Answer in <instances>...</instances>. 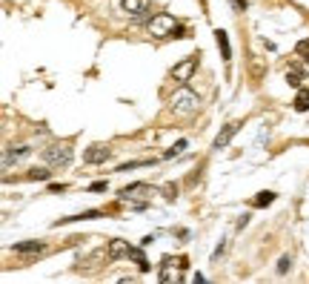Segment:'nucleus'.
Segmentation results:
<instances>
[{
  "label": "nucleus",
  "instance_id": "14",
  "mask_svg": "<svg viewBox=\"0 0 309 284\" xmlns=\"http://www.w3.org/2000/svg\"><path fill=\"white\" fill-rule=\"evenodd\" d=\"M301 81H304V69L301 66H289L286 69V84L295 86V89H301Z\"/></svg>",
  "mask_w": 309,
  "mask_h": 284
},
{
  "label": "nucleus",
  "instance_id": "6",
  "mask_svg": "<svg viewBox=\"0 0 309 284\" xmlns=\"http://www.w3.org/2000/svg\"><path fill=\"white\" fill-rule=\"evenodd\" d=\"M109 155H112V150H109V147H103V144H92V147L83 152V161H86V164H103V161H109Z\"/></svg>",
  "mask_w": 309,
  "mask_h": 284
},
{
  "label": "nucleus",
  "instance_id": "21",
  "mask_svg": "<svg viewBox=\"0 0 309 284\" xmlns=\"http://www.w3.org/2000/svg\"><path fill=\"white\" fill-rule=\"evenodd\" d=\"M295 52H298V55H301V58H304V61L309 63V37H307V40H298V46H295Z\"/></svg>",
  "mask_w": 309,
  "mask_h": 284
},
{
  "label": "nucleus",
  "instance_id": "25",
  "mask_svg": "<svg viewBox=\"0 0 309 284\" xmlns=\"http://www.w3.org/2000/svg\"><path fill=\"white\" fill-rule=\"evenodd\" d=\"M106 189V181H94L92 187H89V192H103Z\"/></svg>",
  "mask_w": 309,
  "mask_h": 284
},
{
  "label": "nucleus",
  "instance_id": "28",
  "mask_svg": "<svg viewBox=\"0 0 309 284\" xmlns=\"http://www.w3.org/2000/svg\"><path fill=\"white\" fill-rule=\"evenodd\" d=\"M49 189H52V192H63V189H66V184H49Z\"/></svg>",
  "mask_w": 309,
  "mask_h": 284
},
{
  "label": "nucleus",
  "instance_id": "20",
  "mask_svg": "<svg viewBox=\"0 0 309 284\" xmlns=\"http://www.w3.org/2000/svg\"><path fill=\"white\" fill-rule=\"evenodd\" d=\"M186 147H189V144H186V141H178V144H175V147H169V150H166V152H163V158H175V155H181V152H184Z\"/></svg>",
  "mask_w": 309,
  "mask_h": 284
},
{
  "label": "nucleus",
  "instance_id": "4",
  "mask_svg": "<svg viewBox=\"0 0 309 284\" xmlns=\"http://www.w3.org/2000/svg\"><path fill=\"white\" fill-rule=\"evenodd\" d=\"M43 158H46V164H52V167H66V164L72 161V147H69V144H52L49 150H43Z\"/></svg>",
  "mask_w": 309,
  "mask_h": 284
},
{
  "label": "nucleus",
  "instance_id": "16",
  "mask_svg": "<svg viewBox=\"0 0 309 284\" xmlns=\"http://www.w3.org/2000/svg\"><path fill=\"white\" fill-rule=\"evenodd\" d=\"M275 201V192H269V189H263V192H258L255 198H252V207H269Z\"/></svg>",
  "mask_w": 309,
  "mask_h": 284
},
{
  "label": "nucleus",
  "instance_id": "22",
  "mask_svg": "<svg viewBox=\"0 0 309 284\" xmlns=\"http://www.w3.org/2000/svg\"><path fill=\"white\" fill-rule=\"evenodd\" d=\"M289 267H292V258H289V255H280V258H278V273L283 276Z\"/></svg>",
  "mask_w": 309,
  "mask_h": 284
},
{
  "label": "nucleus",
  "instance_id": "17",
  "mask_svg": "<svg viewBox=\"0 0 309 284\" xmlns=\"http://www.w3.org/2000/svg\"><path fill=\"white\" fill-rule=\"evenodd\" d=\"M26 178H29V181H49V178H52V172H49L46 167H34V169L26 172Z\"/></svg>",
  "mask_w": 309,
  "mask_h": 284
},
{
  "label": "nucleus",
  "instance_id": "19",
  "mask_svg": "<svg viewBox=\"0 0 309 284\" xmlns=\"http://www.w3.org/2000/svg\"><path fill=\"white\" fill-rule=\"evenodd\" d=\"M154 161H129V164H121L118 172H129V169H138V167H152Z\"/></svg>",
  "mask_w": 309,
  "mask_h": 284
},
{
  "label": "nucleus",
  "instance_id": "1",
  "mask_svg": "<svg viewBox=\"0 0 309 284\" xmlns=\"http://www.w3.org/2000/svg\"><path fill=\"white\" fill-rule=\"evenodd\" d=\"M175 32H178V20L172 15H166V12L152 15V20H149V34L152 37H175Z\"/></svg>",
  "mask_w": 309,
  "mask_h": 284
},
{
  "label": "nucleus",
  "instance_id": "7",
  "mask_svg": "<svg viewBox=\"0 0 309 284\" xmlns=\"http://www.w3.org/2000/svg\"><path fill=\"white\" fill-rule=\"evenodd\" d=\"M121 6H124L126 15L135 17V20H140V17L149 12V0H121Z\"/></svg>",
  "mask_w": 309,
  "mask_h": 284
},
{
  "label": "nucleus",
  "instance_id": "13",
  "mask_svg": "<svg viewBox=\"0 0 309 284\" xmlns=\"http://www.w3.org/2000/svg\"><path fill=\"white\" fill-rule=\"evenodd\" d=\"M143 192H149V187H146V184H132V187H124V189H121V198H124V201H132V198H140Z\"/></svg>",
  "mask_w": 309,
  "mask_h": 284
},
{
  "label": "nucleus",
  "instance_id": "3",
  "mask_svg": "<svg viewBox=\"0 0 309 284\" xmlns=\"http://www.w3.org/2000/svg\"><path fill=\"white\" fill-rule=\"evenodd\" d=\"M181 270H186V258H172V255H166L163 261H160V282L169 284V282H178L181 276Z\"/></svg>",
  "mask_w": 309,
  "mask_h": 284
},
{
  "label": "nucleus",
  "instance_id": "11",
  "mask_svg": "<svg viewBox=\"0 0 309 284\" xmlns=\"http://www.w3.org/2000/svg\"><path fill=\"white\" fill-rule=\"evenodd\" d=\"M215 40H217V49H220V58L223 61H232V46H229V34L223 29H215Z\"/></svg>",
  "mask_w": 309,
  "mask_h": 284
},
{
  "label": "nucleus",
  "instance_id": "12",
  "mask_svg": "<svg viewBox=\"0 0 309 284\" xmlns=\"http://www.w3.org/2000/svg\"><path fill=\"white\" fill-rule=\"evenodd\" d=\"M129 241H121V238H115V241H109V258H124L129 255Z\"/></svg>",
  "mask_w": 309,
  "mask_h": 284
},
{
  "label": "nucleus",
  "instance_id": "18",
  "mask_svg": "<svg viewBox=\"0 0 309 284\" xmlns=\"http://www.w3.org/2000/svg\"><path fill=\"white\" fill-rule=\"evenodd\" d=\"M129 255H132V258L138 261V270H140V273H149V261L143 258V252H140V247H132V250H129Z\"/></svg>",
  "mask_w": 309,
  "mask_h": 284
},
{
  "label": "nucleus",
  "instance_id": "23",
  "mask_svg": "<svg viewBox=\"0 0 309 284\" xmlns=\"http://www.w3.org/2000/svg\"><path fill=\"white\" fill-rule=\"evenodd\" d=\"M163 192H166V198H169V201H175V198H178V187H175V184H166Z\"/></svg>",
  "mask_w": 309,
  "mask_h": 284
},
{
  "label": "nucleus",
  "instance_id": "15",
  "mask_svg": "<svg viewBox=\"0 0 309 284\" xmlns=\"http://www.w3.org/2000/svg\"><path fill=\"white\" fill-rule=\"evenodd\" d=\"M292 106H295V112H307L309 109V89H298V95H295V100H292Z\"/></svg>",
  "mask_w": 309,
  "mask_h": 284
},
{
  "label": "nucleus",
  "instance_id": "5",
  "mask_svg": "<svg viewBox=\"0 0 309 284\" xmlns=\"http://www.w3.org/2000/svg\"><path fill=\"white\" fill-rule=\"evenodd\" d=\"M195 69H198V58H195V55H192V58H184L181 63H175V69H172V78H175L178 84H186V81H192Z\"/></svg>",
  "mask_w": 309,
  "mask_h": 284
},
{
  "label": "nucleus",
  "instance_id": "9",
  "mask_svg": "<svg viewBox=\"0 0 309 284\" xmlns=\"http://www.w3.org/2000/svg\"><path fill=\"white\" fill-rule=\"evenodd\" d=\"M31 147H9L6 150V155H3V169H9L12 167V161L17 164V161H23V158H29Z\"/></svg>",
  "mask_w": 309,
  "mask_h": 284
},
{
  "label": "nucleus",
  "instance_id": "8",
  "mask_svg": "<svg viewBox=\"0 0 309 284\" xmlns=\"http://www.w3.org/2000/svg\"><path fill=\"white\" fill-rule=\"evenodd\" d=\"M238 129H241V124H226L220 132H217V138H215V144H212V147H215V150H226V147H229V141L238 135Z\"/></svg>",
  "mask_w": 309,
  "mask_h": 284
},
{
  "label": "nucleus",
  "instance_id": "24",
  "mask_svg": "<svg viewBox=\"0 0 309 284\" xmlns=\"http://www.w3.org/2000/svg\"><path fill=\"white\" fill-rule=\"evenodd\" d=\"M223 250H226V241H220V244H217V250L212 252V261H217V258L223 255Z\"/></svg>",
  "mask_w": 309,
  "mask_h": 284
},
{
  "label": "nucleus",
  "instance_id": "10",
  "mask_svg": "<svg viewBox=\"0 0 309 284\" xmlns=\"http://www.w3.org/2000/svg\"><path fill=\"white\" fill-rule=\"evenodd\" d=\"M12 250L17 252V255H37V252H43V241H17V244H12Z\"/></svg>",
  "mask_w": 309,
  "mask_h": 284
},
{
  "label": "nucleus",
  "instance_id": "2",
  "mask_svg": "<svg viewBox=\"0 0 309 284\" xmlns=\"http://www.w3.org/2000/svg\"><path fill=\"white\" fill-rule=\"evenodd\" d=\"M198 106H201L198 92H192L186 84H181V89L172 95V109H175V112H181V115H186V112H195Z\"/></svg>",
  "mask_w": 309,
  "mask_h": 284
},
{
  "label": "nucleus",
  "instance_id": "27",
  "mask_svg": "<svg viewBox=\"0 0 309 284\" xmlns=\"http://www.w3.org/2000/svg\"><path fill=\"white\" fill-rule=\"evenodd\" d=\"M249 224V216L247 213H244V216H241V218H238V230H244V227H247Z\"/></svg>",
  "mask_w": 309,
  "mask_h": 284
},
{
  "label": "nucleus",
  "instance_id": "26",
  "mask_svg": "<svg viewBox=\"0 0 309 284\" xmlns=\"http://www.w3.org/2000/svg\"><path fill=\"white\" fill-rule=\"evenodd\" d=\"M229 3H232L238 12H244V9H247V0H229Z\"/></svg>",
  "mask_w": 309,
  "mask_h": 284
}]
</instances>
